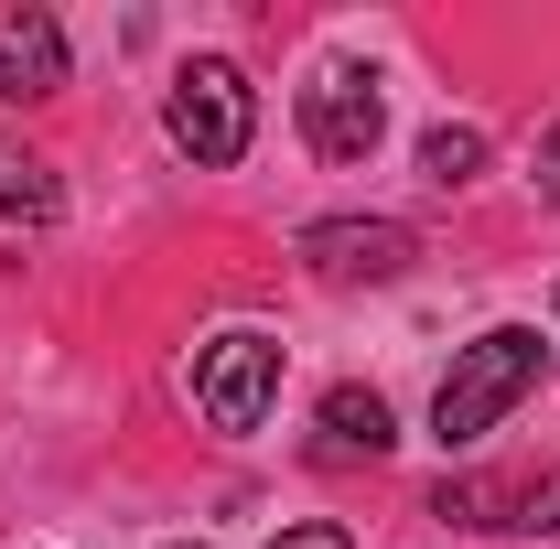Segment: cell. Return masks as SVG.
Segmentation results:
<instances>
[{"label":"cell","instance_id":"obj_8","mask_svg":"<svg viewBox=\"0 0 560 549\" xmlns=\"http://www.w3.org/2000/svg\"><path fill=\"white\" fill-rule=\"evenodd\" d=\"M399 431H388V399L377 388H335L324 399V464H377Z\"/></svg>","mask_w":560,"mask_h":549},{"label":"cell","instance_id":"obj_6","mask_svg":"<svg viewBox=\"0 0 560 549\" xmlns=\"http://www.w3.org/2000/svg\"><path fill=\"white\" fill-rule=\"evenodd\" d=\"M431 517H453V528H560V464L528 484H442Z\"/></svg>","mask_w":560,"mask_h":549},{"label":"cell","instance_id":"obj_9","mask_svg":"<svg viewBox=\"0 0 560 549\" xmlns=\"http://www.w3.org/2000/svg\"><path fill=\"white\" fill-rule=\"evenodd\" d=\"M55 215H66V184L33 151H0V226H55Z\"/></svg>","mask_w":560,"mask_h":549},{"label":"cell","instance_id":"obj_11","mask_svg":"<svg viewBox=\"0 0 560 549\" xmlns=\"http://www.w3.org/2000/svg\"><path fill=\"white\" fill-rule=\"evenodd\" d=\"M528 184H539V195H550V206H560V119H550V130H539V151H528Z\"/></svg>","mask_w":560,"mask_h":549},{"label":"cell","instance_id":"obj_2","mask_svg":"<svg viewBox=\"0 0 560 549\" xmlns=\"http://www.w3.org/2000/svg\"><path fill=\"white\" fill-rule=\"evenodd\" d=\"M248 119H259V108H248V75L226 66V55H206V66L173 75V140H184L206 173H226V162L248 151Z\"/></svg>","mask_w":560,"mask_h":549},{"label":"cell","instance_id":"obj_3","mask_svg":"<svg viewBox=\"0 0 560 549\" xmlns=\"http://www.w3.org/2000/svg\"><path fill=\"white\" fill-rule=\"evenodd\" d=\"M280 399V344L270 335H215L206 355H195V410L215 420V431H259Z\"/></svg>","mask_w":560,"mask_h":549},{"label":"cell","instance_id":"obj_10","mask_svg":"<svg viewBox=\"0 0 560 549\" xmlns=\"http://www.w3.org/2000/svg\"><path fill=\"white\" fill-rule=\"evenodd\" d=\"M420 173H431L442 195H464V184L486 173V140H475V130H431V140H420Z\"/></svg>","mask_w":560,"mask_h":549},{"label":"cell","instance_id":"obj_5","mask_svg":"<svg viewBox=\"0 0 560 549\" xmlns=\"http://www.w3.org/2000/svg\"><path fill=\"white\" fill-rule=\"evenodd\" d=\"M302 259L324 280H399L410 270V226H388V215H324V226H302Z\"/></svg>","mask_w":560,"mask_h":549},{"label":"cell","instance_id":"obj_12","mask_svg":"<svg viewBox=\"0 0 560 549\" xmlns=\"http://www.w3.org/2000/svg\"><path fill=\"white\" fill-rule=\"evenodd\" d=\"M270 549H355V539H346V528H335V517H313V528H280Z\"/></svg>","mask_w":560,"mask_h":549},{"label":"cell","instance_id":"obj_4","mask_svg":"<svg viewBox=\"0 0 560 549\" xmlns=\"http://www.w3.org/2000/svg\"><path fill=\"white\" fill-rule=\"evenodd\" d=\"M302 130H313V151H324V162H366V151H377V130H388V108H377V75L324 66L313 86H302Z\"/></svg>","mask_w":560,"mask_h":549},{"label":"cell","instance_id":"obj_1","mask_svg":"<svg viewBox=\"0 0 560 549\" xmlns=\"http://www.w3.org/2000/svg\"><path fill=\"white\" fill-rule=\"evenodd\" d=\"M539 388V335L528 324H495L453 355V377H442V399H431V431H442V453H464V442H486L495 420L517 410Z\"/></svg>","mask_w":560,"mask_h":549},{"label":"cell","instance_id":"obj_7","mask_svg":"<svg viewBox=\"0 0 560 549\" xmlns=\"http://www.w3.org/2000/svg\"><path fill=\"white\" fill-rule=\"evenodd\" d=\"M66 86V22L55 11H0V97H55Z\"/></svg>","mask_w":560,"mask_h":549}]
</instances>
